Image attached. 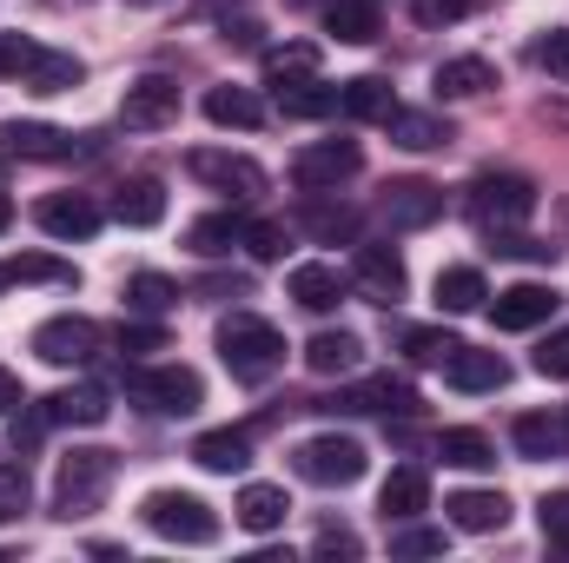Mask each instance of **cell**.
Instances as JSON below:
<instances>
[{
	"label": "cell",
	"mask_w": 569,
	"mask_h": 563,
	"mask_svg": "<svg viewBox=\"0 0 569 563\" xmlns=\"http://www.w3.org/2000/svg\"><path fill=\"white\" fill-rule=\"evenodd\" d=\"M239 246H246L252 259H284V226H279V219H252Z\"/></svg>",
	"instance_id": "obj_46"
},
{
	"label": "cell",
	"mask_w": 569,
	"mask_h": 563,
	"mask_svg": "<svg viewBox=\"0 0 569 563\" xmlns=\"http://www.w3.org/2000/svg\"><path fill=\"white\" fill-rule=\"evenodd\" d=\"M530 365H537V378H569V332H550Z\"/></svg>",
	"instance_id": "obj_47"
},
{
	"label": "cell",
	"mask_w": 569,
	"mask_h": 563,
	"mask_svg": "<svg viewBox=\"0 0 569 563\" xmlns=\"http://www.w3.org/2000/svg\"><path fill=\"white\" fill-rule=\"evenodd\" d=\"M219 358H226V372H232L239 385H266V378L284 365L279 325H266V318H252V312L219 318Z\"/></svg>",
	"instance_id": "obj_2"
},
{
	"label": "cell",
	"mask_w": 569,
	"mask_h": 563,
	"mask_svg": "<svg viewBox=\"0 0 569 563\" xmlns=\"http://www.w3.org/2000/svg\"><path fill=\"white\" fill-rule=\"evenodd\" d=\"M510 437H517V451H523V457H563L569 424L550 418V412H523V418L510 424Z\"/></svg>",
	"instance_id": "obj_30"
},
{
	"label": "cell",
	"mask_w": 569,
	"mask_h": 563,
	"mask_svg": "<svg viewBox=\"0 0 569 563\" xmlns=\"http://www.w3.org/2000/svg\"><path fill=\"white\" fill-rule=\"evenodd\" d=\"M391 557H443V531H425V524H405L391 537Z\"/></svg>",
	"instance_id": "obj_45"
},
{
	"label": "cell",
	"mask_w": 569,
	"mask_h": 563,
	"mask_svg": "<svg viewBox=\"0 0 569 563\" xmlns=\"http://www.w3.org/2000/svg\"><path fill=\"white\" fill-rule=\"evenodd\" d=\"M378 511H385L391 524H411L418 511H430V477L418 471V464L391 471V477H385V491H378Z\"/></svg>",
	"instance_id": "obj_21"
},
{
	"label": "cell",
	"mask_w": 569,
	"mask_h": 563,
	"mask_svg": "<svg viewBox=\"0 0 569 563\" xmlns=\"http://www.w3.org/2000/svg\"><path fill=\"white\" fill-rule=\"evenodd\" d=\"M325 53L311 40H284V47H266V87H298V80H318Z\"/></svg>",
	"instance_id": "obj_27"
},
{
	"label": "cell",
	"mask_w": 569,
	"mask_h": 563,
	"mask_svg": "<svg viewBox=\"0 0 569 563\" xmlns=\"http://www.w3.org/2000/svg\"><path fill=\"white\" fill-rule=\"evenodd\" d=\"M338 113L345 120H391L398 113V93H391L385 73H358V80L338 87Z\"/></svg>",
	"instance_id": "obj_19"
},
{
	"label": "cell",
	"mask_w": 569,
	"mask_h": 563,
	"mask_svg": "<svg viewBox=\"0 0 569 563\" xmlns=\"http://www.w3.org/2000/svg\"><path fill=\"white\" fill-rule=\"evenodd\" d=\"M33 226L47 233V239H93L100 233V206L87 199V192H47L40 206H33Z\"/></svg>",
	"instance_id": "obj_11"
},
{
	"label": "cell",
	"mask_w": 569,
	"mask_h": 563,
	"mask_svg": "<svg viewBox=\"0 0 569 563\" xmlns=\"http://www.w3.org/2000/svg\"><path fill=\"white\" fill-rule=\"evenodd\" d=\"M113 477H120V457H113V451H100V444L67 451L60 471H53V517H67V524H73V517H93V511L107 504Z\"/></svg>",
	"instance_id": "obj_1"
},
{
	"label": "cell",
	"mask_w": 569,
	"mask_h": 563,
	"mask_svg": "<svg viewBox=\"0 0 569 563\" xmlns=\"http://www.w3.org/2000/svg\"><path fill=\"white\" fill-rule=\"evenodd\" d=\"M537 524H543V537H550L557 551H569V491H550V497L537 504Z\"/></svg>",
	"instance_id": "obj_44"
},
{
	"label": "cell",
	"mask_w": 569,
	"mask_h": 563,
	"mask_svg": "<svg viewBox=\"0 0 569 563\" xmlns=\"http://www.w3.org/2000/svg\"><path fill=\"white\" fill-rule=\"evenodd\" d=\"M239 239H246V219H232V213H206V219L186 226V246H192L199 259H226Z\"/></svg>",
	"instance_id": "obj_31"
},
{
	"label": "cell",
	"mask_w": 569,
	"mask_h": 563,
	"mask_svg": "<svg viewBox=\"0 0 569 563\" xmlns=\"http://www.w3.org/2000/svg\"><path fill=\"white\" fill-rule=\"evenodd\" d=\"M457 345H463V338H457V332H437V325H411V332H405V352H411L418 365H450Z\"/></svg>",
	"instance_id": "obj_40"
},
{
	"label": "cell",
	"mask_w": 569,
	"mask_h": 563,
	"mask_svg": "<svg viewBox=\"0 0 569 563\" xmlns=\"http://www.w3.org/2000/svg\"><path fill=\"white\" fill-rule=\"evenodd\" d=\"M179 120V80H166V73H146L127 87V100H120V127L127 134H159V127H172Z\"/></svg>",
	"instance_id": "obj_9"
},
{
	"label": "cell",
	"mask_w": 569,
	"mask_h": 563,
	"mask_svg": "<svg viewBox=\"0 0 569 563\" xmlns=\"http://www.w3.org/2000/svg\"><path fill=\"white\" fill-rule=\"evenodd\" d=\"M127 305H133L140 318H159V312L179 305V285L166 279V273H133V279H127Z\"/></svg>",
	"instance_id": "obj_38"
},
{
	"label": "cell",
	"mask_w": 569,
	"mask_h": 563,
	"mask_svg": "<svg viewBox=\"0 0 569 563\" xmlns=\"http://www.w3.org/2000/svg\"><path fill=\"white\" fill-rule=\"evenodd\" d=\"M40 412H47V424L93 431V424H107V412H113V405H107V392H100V385H67V392H53Z\"/></svg>",
	"instance_id": "obj_20"
},
{
	"label": "cell",
	"mask_w": 569,
	"mask_h": 563,
	"mask_svg": "<svg viewBox=\"0 0 569 563\" xmlns=\"http://www.w3.org/2000/svg\"><path fill=\"white\" fill-rule=\"evenodd\" d=\"M212 7H226V0H212Z\"/></svg>",
	"instance_id": "obj_57"
},
{
	"label": "cell",
	"mask_w": 569,
	"mask_h": 563,
	"mask_svg": "<svg viewBox=\"0 0 569 563\" xmlns=\"http://www.w3.org/2000/svg\"><path fill=\"white\" fill-rule=\"evenodd\" d=\"M443 511H450V524L470 531V537H490V531L510 524V497H503V491H450Z\"/></svg>",
	"instance_id": "obj_16"
},
{
	"label": "cell",
	"mask_w": 569,
	"mask_h": 563,
	"mask_svg": "<svg viewBox=\"0 0 569 563\" xmlns=\"http://www.w3.org/2000/svg\"><path fill=\"white\" fill-rule=\"evenodd\" d=\"M365 444L358 437H338V431H325V437H305L298 451H291V471L305 477V484H325V491H345V484H358L365 477Z\"/></svg>",
	"instance_id": "obj_5"
},
{
	"label": "cell",
	"mask_w": 569,
	"mask_h": 563,
	"mask_svg": "<svg viewBox=\"0 0 569 563\" xmlns=\"http://www.w3.org/2000/svg\"><path fill=\"white\" fill-rule=\"evenodd\" d=\"M113 219H120V226H159V219H166V186H159V179H127V186L113 192Z\"/></svg>",
	"instance_id": "obj_29"
},
{
	"label": "cell",
	"mask_w": 569,
	"mask_h": 563,
	"mask_svg": "<svg viewBox=\"0 0 569 563\" xmlns=\"http://www.w3.org/2000/svg\"><path fill=\"white\" fill-rule=\"evenodd\" d=\"M284 292L305 305V312H338L345 305V279H338V266H291V279H284Z\"/></svg>",
	"instance_id": "obj_23"
},
{
	"label": "cell",
	"mask_w": 569,
	"mask_h": 563,
	"mask_svg": "<svg viewBox=\"0 0 569 563\" xmlns=\"http://www.w3.org/2000/svg\"><path fill=\"white\" fill-rule=\"evenodd\" d=\"M318 557H358V537L331 524V531H318Z\"/></svg>",
	"instance_id": "obj_51"
},
{
	"label": "cell",
	"mask_w": 569,
	"mask_h": 563,
	"mask_svg": "<svg viewBox=\"0 0 569 563\" xmlns=\"http://www.w3.org/2000/svg\"><path fill=\"white\" fill-rule=\"evenodd\" d=\"M232 511H239V524H246V531H259V537H266V531H279V524H284L291 497H284V484H246Z\"/></svg>",
	"instance_id": "obj_28"
},
{
	"label": "cell",
	"mask_w": 569,
	"mask_h": 563,
	"mask_svg": "<svg viewBox=\"0 0 569 563\" xmlns=\"http://www.w3.org/2000/svg\"><path fill=\"white\" fill-rule=\"evenodd\" d=\"M206 120H212V127L252 134V127H266V107H259L252 87H212V93H206Z\"/></svg>",
	"instance_id": "obj_26"
},
{
	"label": "cell",
	"mask_w": 569,
	"mask_h": 563,
	"mask_svg": "<svg viewBox=\"0 0 569 563\" xmlns=\"http://www.w3.org/2000/svg\"><path fill=\"white\" fill-rule=\"evenodd\" d=\"M298 7H311V0H298Z\"/></svg>",
	"instance_id": "obj_56"
},
{
	"label": "cell",
	"mask_w": 569,
	"mask_h": 563,
	"mask_svg": "<svg viewBox=\"0 0 569 563\" xmlns=\"http://www.w3.org/2000/svg\"><path fill=\"white\" fill-rule=\"evenodd\" d=\"M279 113L284 120H325V113H338V87H325V80L279 87Z\"/></svg>",
	"instance_id": "obj_36"
},
{
	"label": "cell",
	"mask_w": 569,
	"mask_h": 563,
	"mask_svg": "<svg viewBox=\"0 0 569 563\" xmlns=\"http://www.w3.org/2000/svg\"><path fill=\"white\" fill-rule=\"evenodd\" d=\"M385 219L398 226V233H425L443 219V186H430V179H391L385 186Z\"/></svg>",
	"instance_id": "obj_12"
},
{
	"label": "cell",
	"mask_w": 569,
	"mask_h": 563,
	"mask_svg": "<svg viewBox=\"0 0 569 563\" xmlns=\"http://www.w3.org/2000/svg\"><path fill=\"white\" fill-rule=\"evenodd\" d=\"M470 13V0H411V20L418 27H450V20H463Z\"/></svg>",
	"instance_id": "obj_50"
},
{
	"label": "cell",
	"mask_w": 569,
	"mask_h": 563,
	"mask_svg": "<svg viewBox=\"0 0 569 563\" xmlns=\"http://www.w3.org/2000/svg\"><path fill=\"white\" fill-rule=\"evenodd\" d=\"M140 517L166 544H212L219 537V511L206 497H192V491H146Z\"/></svg>",
	"instance_id": "obj_4"
},
{
	"label": "cell",
	"mask_w": 569,
	"mask_h": 563,
	"mask_svg": "<svg viewBox=\"0 0 569 563\" xmlns=\"http://www.w3.org/2000/svg\"><path fill=\"white\" fill-rule=\"evenodd\" d=\"M133 398L159 418H192L206 405V385L192 365H146V372H133Z\"/></svg>",
	"instance_id": "obj_6"
},
{
	"label": "cell",
	"mask_w": 569,
	"mask_h": 563,
	"mask_svg": "<svg viewBox=\"0 0 569 563\" xmlns=\"http://www.w3.org/2000/svg\"><path fill=\"white\" fill-rule=\"evenodd\" d=\"M430 87H437V100H477V93H490V87H497V67H490V60H477V53H463V60H443Z\"/></svg>",
	"instance_id": "obj_24"
},
{
	"label": "cell",
	"mask_w": 569,
	"mask_h": 563,
	"mask_svg": "<svg viewBox=\"0 0 569 563\" xmlns=\"http://www.w3.org/2000/svg\"><path fill=\"white\" fill-rule=\"evenodd\" d=\"M325 27H331L345 47H365V40H378V7H371V0H331V7H325Z\"/></svg>",
	"instance_id": "obj_34"
},
{
	"label": "cell",
	"mask_w": 569,
	"mask_h": 563,
	"mask_svg": "<svg viewBox=\"0 0 569 563\" xmlns=\"http://www.w3.org/2000/svg\"><path fill=\"white\" fill-rule=\"evenodd\" d=\"M80 80H87V67H80L73 53H53V47H47V53L33 60V73H27L20 87H27V93H73Z\"/></svg>",
	"instance_id": "obj_33"
},
{
	"label": "cell",
	"mask_w": 569,
	"mask_h": 563,
	"mask_svg": "<svg viewBox=\"0 0 569 563\" xmlns=\"http://www.w3.org/2000/svg\"><path fill=\"white\" fill-rule=\"evenodd\" d=\"M351 273L365 285V298H378V305H398V298L411 292V273H405V259H398L391 246H358Z\"/></svg>",
	"instance_id": "obj_15"
},
{
	"label": "cell",
	"mask_w": 569,
	"mask_h": 563,
	"mask_svg": "<svg viewBox=\"0 0 569 563\" xmlns=\"http://www.w3.org/2000/svg\"><path fill=\"white\" fill-rule=\"evenodd\" d=\"M186 172L212 192H232V199H259L266 192V166L246 159V152H226V146H192L186 152Z\"/></svg>",
	"instance_id": "obj_7"
},
{
	"label": "cell",
	"mask_w": 569,
	"mask_h": 563,
	"mask_svg": "<svg viewBox=\"0 0 569 563\" xmlns=\"http://www.w3.org/2000/svg\"><path fill=\"white\" fill-rule=\"evenodd\" d=\"M20 405H27L20 378H13V372H0V418H7V412H20Z\"/></svg>",
	"instance_id": "obj_52"
},
{
	"label": "cell",
	"mask_w": 569,
	"mask_h": 563,
	"mask_svg": "<svg viewBox=\"0 0 569 563\" xmlns=\"http://www.w3.org/2000/svg\"><path fill=\"white\" fill-rule=\"evenodd\" d=\"M27 504H33V477H27V464H0V524H20Z\"/></svg>",
	"instance_id": "obj_41"
},
{
	"label": "cell",
	"mask_w": 569,
	"mask_h": 563,
	"mask_svg": "<svg viewBox=\"0 0 569 563\" xmlns=\"http://www.w3.org/2000/svg\"><path fill=\"white\" fill-rule=\"evenodd\" d=\"M550 312H557V292H550V285H537V279H523V285H510V292H497V298H490L497 332H537Z\"/></svg>",
	"instance_id": "obj_14"
},
{
	"label": "cell",
	"mask_w": 569,
	"mask_h": 563,
	"mask_svg": "<svg viewBox=\"0 0 569 563\" xmlns=\"http://www.w3.org/2000/svg\"><path fill=\"white\" fill-rule=\"evenodd\" d=\"M0 152H13V159H73L80 140L67 127H47V120H0Z\"/></svg>",
	"instance_id": "obj_13"
},
{
	"label": "cell",
	"mask_w": 569,
	"mask_h": 563,
	"mask_svg": "<svg viewBox=\"0 0 569 563\" xmlns=\"http://www.w3.org/2000/svg\"><path fill=\"white\" fill-rule=\"evenodd\" d=\"M483 298H490V285H483L477 266H443V273H437V305H443V312H477Z\"/></svg>",
	"instance_id": "obj_35"
},
{
	"label": "cell",
	"mask_w": 569,
	"mask_h": 563,
	"mask_svg": "<svg viewBox=\"0 0 569 563\" xmlns=\"http://www.w3.org/2000/svg\"><path fill=\"white\" fill-rule=\"evenodd\" d=\"M33 352H40L47 365H87V358L100 352V325H93V318H73V312H60V318L33 325Z\"/></svg>",
	"instance_id": "obj_10"
},
{
	"label": "cell",
	"mask_w": 569,
	"mask_h": 563,
	"mask_svg": "<svg viewBox=\"0 0 569 563\" xmlns=\"http://www.w3.org/2000/svg\"><path fill=\"white\" fill-rule=\"evenodd\" d=\"M120 352H127V358L166 352V332H159V325H140V318H127V325H120Z\"/></svg>",
	"instance_id": "obj_49"
},
{
	"label": "cell",
	"mask_w": 569,
	"mask_h": 563,
	"mask_svg": "<svg viewBox=\"0 0 569 563\" xmlns=\"http://www.w3.org/2000/svg\"><path fill=\"white\" fill-rule=\"evenodd\" d=\"M40 53H47L40 40H20V33H0V73H7V80H27Z\"/></svg>",
	"instance_id": "obj_43"
},
{
	"label": "cell",
	"mask_w": 569,
	"mask_h": 563,
	"mask_svg": "<svg viewBox=\"0 0 569 563\" xmlns=\"http://www.w3.org/2000/svg\"><path fill=\"white\" fill-rule=\"evenodd\" d=\"M7 226H13V199L0 192V233H7Z\"/></svg>",
	"instance_id": "obj_53"
},
{
	"label": "cell",
	"mask_w": 569,
	"mask_h": 563,
	"mask_svg": "<svg viewBox=\"0 0 569 563\" xmlns=\"http://www.w3.org/2000/svg\"><path fill=\"white\" fill-rule=\"evenodd\" d=\"M305 233L325 239V246H331V239H358V213H351V206H325V199L311 192V206H305Z\"/></svg>",
	"instance_id": "obj_39"
},
{
	"label": "cell",
	"mask_w": 569,
	"mask_h": 563,
	"mask_svg": "<svg viewBox=\"0 0 569 563\" xmlns=\"http://www.w3.org/2000/svg\"><path fill=\"white\" fill-rule=\"evenodd\" d=\"M192 464L232 477V471L252 464V437H246V431H199V437H192Z\"/></svg>",
	"instance_id": "obj_22"
},
{
	"label": "cell",
	"mask_w": 569,
	"mask_h": 563,
	"mask_svg": "<svg viewBox=\"0 0 569 563\" xmlns=\"http://www.w3.org/2000/svg\"><path fill=\"white\" fill-rule=\"evenodd\" d=\"M358 358H365V338H358V332H318V338L305 345V365H311L318 378H345V372H358Z\"/></svg>",
	"instance_id": "obj_25"
},
{
	"label": "cell",
	"mask_w": 569,
	"mask_h": 563,
	"mask_svg": "<svg viewBox=\"0 0 569 563\" xmlns=\"http://www.w3.org/2000/svg\"><path fill=\"white\" fill-rule=\"evenodd\" d=\"M537 213V179L523 172H477L470 179V219L483 233H517Z\"/></svg>",
	"instance_id": "obj_3"
},
{
	"label": "cell",
	"mask_w": 569,
	"mask_h": 563,
	"mask_svg": "<svg viewBox=\"0 0 569 563\" xmlns=\"http://www.w3.org/2000/svg\"><path fill=\"white\" fill-rule=\"evenodd\" d=\"M7 285H13V266H0V292H7Z\"/></svg>",
	"instance_id": "obj_54"
},
{
	"label": "cell",
	"mask_w": 569,
	"mask_h": 563,
	"mask_svg": "<svg viewBox=\"0 0 569 563\" xmlns=\"http://www.w3.org/2000/svg\"><path fill=\"white\" fill-rule=\"evenodd\" d=\"M530 60H537L550 80H569V27H550V33H537V40H530Z\"/></svg>",
	"instance_id": "obj_42"
},
{
	"label": "cell",
	"mask_w": 569,
	"mask_h": 563,
	"mask_svg": "<svg viewBox=\"0 0 569 563\" xmlns=\"http://www.w3.org/2000/svg\"><path fill=\"white\" fill-rule=\"evenodd\" d=\"M385 127H391V140L405 146V152H437V146H450V120H437V113H405V107H398Z\"/></svg>",
	"instance_id": "obj_32"
},
{
	"label": "cell",
	"mask_w": 569,
	"mask_h": 563,
	"mask_svg": "<svg viewBox=\"0 0 569 563\" xmlns=\"http://www.w3.org/2000/svg\"><path fill=\"white\" fill-rule=\"evenodd\" d=\"M345 412H378V418H418L425 412V398L405 385V378H365L351 398H345Z\"/></svg>",
	"instance_id": "obj_18"
},
{
	"label": "cell",
	"mask_w": 569,
	"mask_h": 563,
	"mask_svg": "<svg viewBox=\"0 0 569 563\" xmlns=\"http://www.w3.org/2000/svg\"><path fill=\"white\" fill-rule=\"evenodd\" d=\"M437 457L457 464V471H490V464H497V444H490L483 431H443V437H437Z\"/></svg>",
	"instance_id": "obj_37"
},
{
	"label": "cell",
	"mask_w": 569,
	"mask_h": 563,
	"mask_svg": "<svg viewBox=\"0 0 569 563\" xmlns=\"http://www.w3.org/2000/svg\"><path fill=\"white\" fill-rule=\"evenodd\" d=\"M73 285V266H60V259H13V285Z\"/></svg>",
	"instance_id": "obj_48"
},
{
	"label": "cell",
	"mask_w": 569,
	"mask_h": 563,
	"mask_svg": "<svg viewBox=\"0 0 569 563\" xmlns=\"http://www.w3.org/2000/svg\"><path fill=\"white\" fill-rule=\"evenodd\" d=\"M443 385H450V392H503V385H510V365H503L497 352L457 345V358L443 365Z\"/></svg>",
	"instance_id": "obj_17"
},
{
	"label": "cell",
	"mask_w": 569,
	"mask_h": 563,
	"mask_svg": "<svg viewBox=\"0 0 569 563\" xmlns=\"http://www.w3.org/2000/svg\"><path fill=\"white\" fill-rule=\"evenodd\" d=\"M133 7H152V0H133Z\"/></svg>",
	"instance_id": "obj_55"
},
{
	"label": "cell",
	"mask_w": 569,
	"mask_h": 563,
	"mask_svg": "<svg viewBox=\"0 0 569 563\" xmlns=\"http://www.w3.org/2000/svg\"><path fill=\"white\" fill-rule=\"evenodd\" d=\"M358 166H365L358 140H318L291 159V186L298 192H338L345 179H358Z\"/></svg>",
	"instance_id": "obj_8"
}]
</instances>
